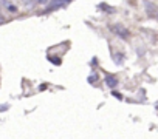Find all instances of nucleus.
Segmentation results:
<instances>
[{"mask_svg": "<svg viewBox=\"0 0 158 139\" xmlns=\"http://www.w3.org/2000/svg\"><path fill=\"white\" fill-rule=\"evenodd\" d=\"M110 31H112L113 34H116L118 37H123V39H127V37L130 36L129 30H127L126 26H123L121 23H115V25H110Z\"/></svg>", "mask_w": 158, "mask_h": 139, "instance_id": "nucleus-1", "label": "nucleus"}, {"mask_svg": "<svg viewBox=\"0 0 158 139\" xmlns=\"http://www.w3.org/2000/svg\"><path fill=\"white\" fill-rule=\"evenodd\" d=\"M70 0H53V2L48 5V9H58V8H64L68 5Z\"/></svg>", "mask_w": 158, "mask_h": 139, "instance_id": "nucleus-2", "label": "nucleus"}, {"mask_svg": "<svg viewBox=\"0 0 158 139\" xmlns=\"http://www.w3.org/2000/svg\"><path fill=\"white\" fill-rule=\"evenodd\" d=\"M105 83H107V87L115 88V87L118 85V79H116L115 76H107V77H105Z\"/></svg>", "mask_w": 158, "mask_h": 139, "instance_id": "nucleus-3", "label": "nucleus"}, {"mask_svg": "<svg viewBox=\"0 0 158 139\" xmlns=\"http://www.w3.org/2000/svg\"><path fill=\"white\" fill-rule=\"evenodd\" d=\"M146 11H147L149 14H153V12H155V5H153V3L146 2Z\"/></svg>", "mask_w": 158, "mask_h": 139, "instance_id": "nucleus-4", "label": "nucleus"}, {"mask_svg": "<svg viewBox=\"0 0 158 139\" xmlns=\"http://www.w3.org/2000/svg\"><path fill=\"white\" fill-rule=\"evenodd\" d=\"M8 9H9L11 12H16V11H17V8H16V6H12V5H9V6H8Z\"/></svg>", "mask_w": 158, "mask_h": 139, "instance_id": "nucleus-5", "label": "nucleus"}, {"mask_svg": "<svg viewBox=\"0 0 158 139\" xmlns=\"http://www.w3.org/2000/svg\"><path fill=\"white\" fill-rule=\"evenodd\" d=\"M113 96L118 97V99H121V94H120V93H113Z\"/></svg>", "mask_w": 158, "mask_h": 139, "instance_id": "nucleus-6", "label": "nucleus"}, {"mask_svg": "<svg viewBox=\"0 0 158 139\" xmlns=\"http://www.w3.org/2000/svg\"><path fill=\"white\" fill-rule=\"evenodd\" d=\"M36 2H39V3H45V2H48V0H36Z\"/></svg>", "mask_w": 158, "mask_h": 139, "instance_id": "nucleus-7", "label": "nucleus"}, {"mask_svg": "<svg viewBox=\"0 0 158 139\" xmlns=\"http://www.w3.org/2000/svg\"><path fill=\"white\" fill-rule=\"evenodd\" d=\"M2 22H3V17H2V16H0V23H2Z\"/></svg>", "mask_w": 158, "mask_h": 139, "instance_id": "nucleus-8", "label": "nucleus"}, {"mask_svg": "<svg viewBox=\"0 0 158 139\" xmlns=\"http://www.w3.org/2000/svg\"><path fill=\"white\" fill-rule=\"evenodd\" d=\"M156 17H158V16H156Z\"/></svg>", "mask_w": 158, "mask_h": 139, "instance_id": "nucleus-9", "label": "nucleus"}]
</instances>
